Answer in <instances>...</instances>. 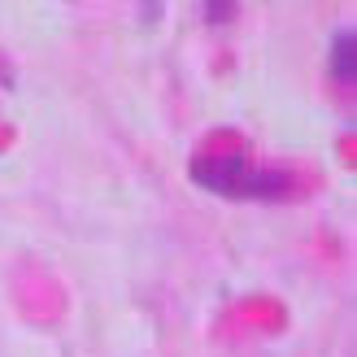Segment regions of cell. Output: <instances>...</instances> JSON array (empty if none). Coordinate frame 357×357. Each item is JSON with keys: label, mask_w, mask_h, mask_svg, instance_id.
I'll list each match as a JSON object with an SVG mask.
<instances>
[{"label": "cell", "mask_w": 357, "mask_h": 357, "mask_svg": "<svg viewBox=\"0 0 357 357\" xmlns=\"http://www.w3.org/2000/svg\"><path fill=\"white\" fill-rule=\"evenodd\" d=\"M331 75L335 79H353V31H340L331 44Z\"/></svg>", "instance_id": "1"}]
</instances>
